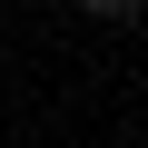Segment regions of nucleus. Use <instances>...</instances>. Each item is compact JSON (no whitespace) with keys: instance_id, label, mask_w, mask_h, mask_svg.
Segmentation results:
<instances>
[{"instance_id":"1","label":"nucleus","mask_w":148,"mask_h":148,"mask_svg":"<svg viewBox=\"0 0 148 148\" xmlns=\"http://www.w3.org/2000/svg\"><path fill=\"white\" fill-rule=\"evenodd\" d=\"M79 10H99V20H128V10H138V0H79Z\"/></svg>"}]
</instances>
